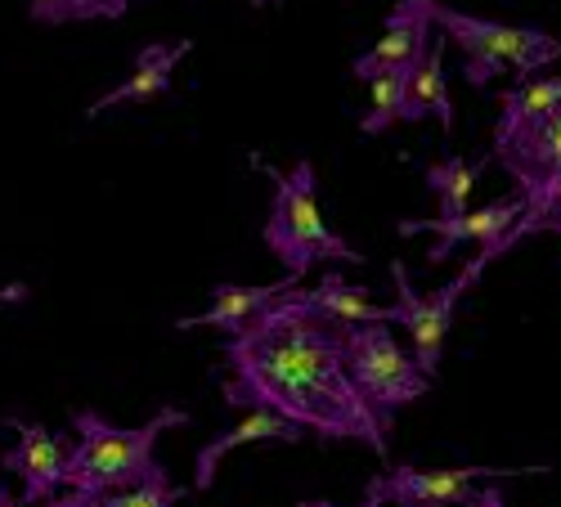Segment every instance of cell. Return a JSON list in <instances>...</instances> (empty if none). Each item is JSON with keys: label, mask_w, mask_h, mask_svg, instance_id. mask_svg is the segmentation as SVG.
Listing matches in <instances>:
<instances>
[{"label": "cell", "mask_w": 561, "mask_h": 507, "mask_svg": "<svg viewBox=\"0 0 561 507\" xmlns=\"http://www.w3.org/2000/svg\"><path fill=\"white\" fill-rule=\"evenodd\" d=\"M32 19L45 27L59 23H95V19H122L130 10V0H27Z\"/></svg>", "instance_id": "d6986e66"}, {"label": "cell", "mask_w": 561, "mask_h": 507, "mask_svg": "<svg viewBox=\"0 0 561 507\" xmlns=\"http://www.w3.org/2000/svg\"><path fill=\"white\" fill-rule=\"evenodd\" d=\"M10 431L19 436L5 453H0V468L23 481L19 507H41L50 503L64 485H68V453L72 445L55 431H45L41 423H19L10 418Z\"/></svg>", "instance_id": "30bf717a"}, {"label": "cell", "mask_w": 561, "mask_h": 507, "mask_svg": "<svg viewBox=\"0 0 561 507\" xmlns=\"http://www.w3.org/2000/svg\"><path fill=\"white\" fill-rule=\"evenodd\" d=\"M485 162H467V158H454L449 153V158H440V162L427 166V189L440 198V220H454V216L467 211V198H472L477 175H481Z\"/></svg>", "instance_id": "ac0fdd59"}, {"label": "cell", "mask_w": 561, "mask_h": 507, "mask_svg": "<svg viewBox=\"0 0 561 507\" xmlns=\"http://www.w3.org/2000/svg\"><path fill=\"white\" fill-rule=\"evenodd\" d=\"M445 45L449 36H432L423 59H417L404 77V122H423L436 117L440 130H454V100H449V81H445Z\"/></svg>", "instance_id": "9a60e30c"}, {"label": "cell", "mask_w": 561, "mask_h": 507, "mask_svg": "<svg viewBox=\"0 0 561 507\" xmlns=\"http://www.w3.org/2000/svg\"><path fill=\"white\" fill-rule=\"evenodd\" d=\"M368 85V113L359 117L364 135H382L396 122H404V77H373Z\"/></svg>", "instance_id": "ffe728a7"}, {"label": "cell", "mask_w": 561, "mask_h": 507, "mask_svg": "<svg viewBox=\"0 0 561 507\" xmlns=\"http://www.w3.org/2000/svg\"><path fill=\"white\" fill-rule=\"evenodd\" d=\"M346 333L306 288L274 301L239 337H225V404L265 408L319 440H359L387 458V431L351 382Z\"/></svg>", "instance_id": "6da1fadb"}, {"label": "cell", "mask_w": 561, "mask_h": 507, "mask_svg": "<svg viewBox=\"0 0 561 507\" xmlns=\"http://www.w3.org/2000/svg\"><path fill=\"white\" fill-rule=\"evenodd\" d=\"M561 108V77H543V81H517L503 95V117L494 126V145L499 140H512L517 130L535 126V122H548L552 113Z\"/></svg>", "instance_id": "2e32d148"}, {"label": "cell", "mask_w": 561, "mask_h": 507, "mask_svg": "<svg viewBox=\"0 0 561 507\" xmlns=\"http://www.w3.org/2000/svg\"><path fill=\"white\" fill-rule=\"evenodd\" d=\"M0 507H19V494H10L5 485H0Z\"/></svg>", "instance_id": "d4e9b609"}, {"label": "cell", "mask_w": 561, "mask_h": 507, "mask_svg": "<svg viewBox=\"0 0 561 507\" xmlns=\"http://www.w3.org/2000/svg\"><path fill=\"white\" fill-rule=\"evenodd\" d=\"M382 41L368 45V50L351 64V72L359 81L373 77H409V68L423 59L427 41H432V19H427V0H400V5L382 19Z\"/></svg>", "instance_id": "8fae6325"}, {"label": "cell", "mask_w": 561, "mask_h": 507, "mask_svg": "<svg viewBox=\"0 0 561 507\" xmlns=\"http://www.w3.org/2000/svg\"><path fill=\"white\" fill-rule=\"evenodd\" d=\"M95 507H100V498H95Z\"/></svg>", "instance_id": "4316f807"}, {"label": "cell", "mask_w": 561, "mask_h": 507, "mask_svg": "<svg viewBox=\"0 0 561 507\" xmlns=\"http://www.w3.org/2000/svg\"><path fill=\"white\" fill-rule=\"evenodd\" d=\"M477 507H507V503H503V489L485 485V489H481V498H477Z\"/></svg>", "instance_id": "cb8c5ba5"}, {"label": "cell", "mask_w": 561, "mask_h": 507, "mask_svg": "<svg viewBox=\"0 0 561 507\" xmlns=\"http://www.w3.org/2000/svg\"><path fill=\"white\" fill-rule=\"evenodd\" d=\"M297 507H333V503H329V498H306V503H297ZM359 507H387V498L373 489V485H364V503H359Z\"/></svg>", "instance_id": "7402d4cb"}, {"label": "cell", "mask_w": 561, "mask_h": 507, "mask_svg": "<svg viewBox=\"0 0 561 507\" xmlns=\"http://www.w3.org/2000/svg\"><path fill=\"white\" fill-rule=\"evenodd\" d=\"M427 19H432V27H440L449 36V45H458L462 81L477 85V90H485L503 68L517 72L522 81H530L535 72L561 64V36H552V32L481 19V14L440 5V0H427Z\"/></svg>", "instance_id": "277c9868"}, {"label": "cell", "mask_w": 561, "mask_h": 507, "mask_svg": "<svg viewBox=\"0 0 561 507\" xmlns=\"http://www.w3.org/2000/svg\"><path fill=\"white\" fill-rule=\"evenodd\" d=\"M535 472H548V468H436V472H423V468L400 463L382 476H373L368 485L396 507H477V498H481L477 481H494V476L507 481V476H535Z\"/></svg>", "instance_id": "ba28073f"}, {"label": "cell", "mask_w": 561, "mask_h": 507, "mask_svg": "<svg viewBox=\"0 0 561 507\" xmlns=\"http://www.w3.org/2000/svg\"><path fill=\"white\" fill-rule=\"evenodd\" d=\"M0 301H5V306H23L27 301V284H5V288H0Z\"/></svg>", "instance_id": "603a6c76"}, {"label": "cell", "mask_w": 561, "mask_h": 507, "mask_svg": "<svg viewBox=\"0 0 561 507\" xmlns=\"http://www.w3.org/2000/svg\"><path fill=\"white\" fill-rule=\"evenodd\" d=\"M297 284H301V279H293V274H284L278 284H256V288H248V284H216L207 310H198V314H190V319H175V329H180V333H190V329H216V333H225V337H239L248 324H256V319H261L274 301H284Z\"/></svg>", "instance_id": "7c38bea8"}, {"label": "cell", "mask_w": 561, "mask_h": 507, "mask_svg": "<svg viewBox=\"0 0 561 507\" xmlns=\"http://www.w3.org/2000/svg\"><path fill=\"white\" fill-rule=\"evenodd\" d=\"M194 50V41H162V45H145L135 55V68L126 81H117L113 90H104L100 100H90L85 117H100L108 108H130V104H149L171 90V72L180 68V59Z\"/></svg>", "instance_id": "4fadbf2b"}, {"label": "cell", "mask_w": 561, "mask_h": 507, "mask_svg": "<svg viewBox=\"0 0 561 507\" xmlns=\"http://www.w3.org/2000/svg\"><path fill=\"white\" fill-rule=\"evenodd\" d=\"M175 498H184V494L171 485L167 468L158 463V468H153L145 481H139V485L117 489V494H104V498H100V507H175Z\"/></svg>", "instance_id": "44dd1931"}, {"label": "cell", "mask_w": 561, "mask_h": 507, "mask_svg": "<svg viewBox=\"0 0 561 507\" xmlns=\"http://www.w3.org/2000/svg\"><path fill=\"white\" fill-rule=\"evenodd\" d=\"M494 256H477V261H467L454 279L445 284V288H436V292H417L413 284H409V269H404V261H391V284H396V306H387V324H400L404 333H409V342H413V364L423 368V373L436 382V368H440V355H445V342H449V329H454V310H458V301L477 288V279L485 274V265H490Z\"/></svg>", "instance_id": "52a82bcc"}, {"label": "cell", "mask_w": 561, "mask_h": 507, "mask_svg": "<svg viewBox=\"0 0 561 507\" xmlns=\"http://www.w3.org/2000/svg\"><path fill=\"white\" fill-rule=\"evenodd\" d=\"M526 216V198L522 194H512V198H499L481 211H462L454 220H400L396 224V234L400 239H413V234H436V247L427 252V265H445L454 256V247L462 243H481L485 256H503L512 252L507 247V234L517 229V220Z\"/></svg>", "instance_id": "9c48e42d"}, {"label": "cell", "mask_w": 561, "mask_h": 507, "mask_svg": "<svg viewBox=\"0 0 561 507\" xmlns=\"http://www.w3.org/2000/svg\"><path fill=\"white\" fill-rule=\"evenodd\" d=\"M252 5H274V0H252Z\"/></svg>", "instance_id": "484cf974"}, {"label": "cell", "mask_w": 561, "mask_h": 507, "mask_svg": "<svg viewBox=\"0 0 561 507\" xmlns=\"http://www.w3.org/2000/svg\"><path fill=\"white\" fill-rule=\"evenodd\" d=\"M306 297L314 301V310H323L329 319H337L342 329H364V324H387V306H378L368 297V288H351L342 274H323L314 288H306Z\"/></svg>", "instance_id": "e0dca14e"}, {"label": "cell", "mask_w": 561, "mask_h": 507, "mask_svg": "<svg viewBox=\"0 0 561 507\" xmlns=\"http://www.w3.org/2000/svg\"><path fill=\"white\" fill-rule=\"evenodd\" d=\"M494 162L517 180L526 198V216L507 234V247H517L530 234H561V108L548 122L517 130L512 140L494 145Z\"/></svg>", "instance_id": "5b68a950"}, {"label": "cell", "mask_w": 561, "mask_h": 507, "mask_svg": "<svg viewBox=\"0 0 561 507\" xmlns=\"http://www.w3.org/2000/svg\"><path fill=\"white\" fill-rule=\"evenodd\" d=\"M256 166L270 175L274 184V203H270V216H265V229L261 239L265 247L278 256L293 279L310 274L319 261H346V265H364V256L323 224V211H319V180H314V162L301 158L293 171H278L270 162L256 158Z\"/></svg>", "instance_id": "3957f363"}, {"label": "cell", "mask_w": 561, "mask_h": 507, "mask_svg": "<svg viewBox=\"0 0 561 507\" xmlns=\"http://www.w3.org/2000/svg\"><path fill=\"white\" fill-rule=\"evenodd\" d=\"M184 423H190V413L180 404H162L145 427H113L100 413L77 408L72 413L77 445L68 453V489L85 494V498H104V494L139 485L158 468L153 449H158L162 431L184 427Z\"/></svg>", "instance_id": "7a4b0ae2"}, {"label": "cell", "mask_w": 561, "mask_h": 507, "mask_svg": "<svg viewBox=\"0 0 561 507\" xmlns=\"http://www.w3.org/2000/svg\"><path fill=\"white\" fill-rule=\"evenodd\" d=\"M261 440H284V445H301V440H306V431H301L297 423H288V418H278V413L252 408L248 418H239V423H233L229 431L211 436V440L198 449V458H194V489H211V481H216V468L225 463V458H229L233 449H243V445H261Z\"/></svg>", "instance_id": "5bb4252c"}, {"label": "cell", "mask_w": 561, "mask_h": 507, "mask_svg": "<svg viewBox=\"0 0 561 507\" xmlns=\"http://www.w3.org/2000/svg\"><path fill=\"white\" fill-rule=\"evenodd\" d=\"M346 368L351 382L364 395V404L373 408V418L382 423V431H391L396 413L413 400H423L432 391V378L413 364V355L396 342L391 324H364L346 333Z\"/></svg>", "instance_id": "8992f818"}]
</instances>
